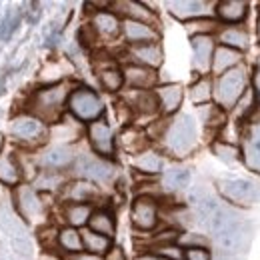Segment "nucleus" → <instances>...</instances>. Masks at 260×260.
<instances>
[{"instance_id":"nucleus-1","label":"nucleus","mask_w":260,"mask_h":260,"mask_svg":"<svg viewBox=\"0 0 260 260\" xmlns=\"http://www.w3.org/2000/svg\"><path fill=\"white\" fill-rule=\"evenodd\" d=\"M206 228L214 234V242L222 252H244L252 240V226L232 208L218 206L206 220Z\"/></svg>"},{"instance_id":"nucleus-2","label":"nucleus","mask_w":260,"mask_h":260,"mask_svg":"<svg viewBox=\"0 0 260 260\" xmlns=\"http://www.w3.org/2000/svg\"><path fill=\"white\" fill-rule=\"evenodd\" d=\"M0 230L6 234L10 246L16 254L26 256V258L32 256V242H30L28 230L8 204H0Z\"/></svg>"},{"instance_id":"nucleus-3","label":"nucleus","mask_w":260,"mask_h":260,"mask_svg":"<svg viewBox=\"0 0 260 260\" xmlns=\"http://www.w3.org/2000/svg\"><path fill=\"white\" fill-rule=\"evenodd\" d=\"M196 144V122L192 116L182 114L178 116L166 132V146L170 152L184 156L188 154Z\"/></svg>"},{"instance_id":"nucleus-4","label":"nucleus","mask_w":260,"mask_h":260,"mask_svg":"<svg viewBox=\"0 0 260 260\" xmlns=\"http://www.w3.org/2000/svg\"><path fill=\"white\" fill-rule=\"evenodd\" d=\"M244 90H246V72L242 68H232L218 78L214 96L222 108H232L236 102H240Z\"/></svg>"},{"instance_id":"nucleus-5","label":"nucleus","mask_w":260,"mask_h":260,"mask_svg":"<svg viewBox=\"0 0 260 260\" xmlns=\"http://www.w3.org/2000/svg\"><path fill=\"white\" fill-rule=\"evenodd\" d=\"M218 190L228 202L256 204L260 202V184L248 178H224L218 180Z\"/></svg>"},{"instance_id":"nucleus-6","label":"nucleus","mask_w":260,"mask_h":260,"mask_svg":"<svg viewBox=\"0 0 260 260\" xmlns=\"http://www.w3.org/2000/svg\"><path fill=\"white\" fill-rule=\"evenodd\" d=\"M68 108L70 112L86 122H94L104 112V104L94 90L90 88H78L68 96Z\"/></svg>"},{"instance_id":"nucleus-7","label":"nucleus","mask_w":260,"mask_h":260,"mask_svg":"<svg viewBox=\"0 0 260 260\" xmlns=\"http://www.w3.org/2000/svg\"><path fill=\"white\" fill-rule=\"evenodd\" d=\"M66 96H68L66 84H52L48 88H42L34 94L32 110L40 118H46V120L54 118V116H58Z\"/></svg>"},{"instance_id":"nucleus-8","label":"nucleus","mask_w":260,"mask_h":260,"mask_svg":"<svg viewBox=\"0 0 260 260\" xmlns=\"http://www.w3.org/2000/svg\"><path fill=\"white\" fill-rule=\"evenodd\" d=\"M132 222L140 230H152L158 222V208L156 202L150 196H140L136 198L132 206Z\"/></svg>"},{"instance_id":"nucleus-9","label":"nucleus","mask_w":260,"mask_h":260,"mask_svg":"<svg viewBox=\"0 0 260 260\" xmlns=\"http://www.w3.org/2000/svg\"><path fill=\"white\" fill-rule=\"evenodd\" d=\"M88 138H90V144L94 146L98 154H102V156L114 154V134H112V128L106 124V120L98 118L94 122H90Z\"/></svg>"},{"instance_id":"nucleus-10","label":"nucleus","mask_w":260,"mask_h":260,"mask_svg":"<svg viewBox=\"0 0 260 260\" xmlns=\"http://www.w3.org/2000/svg\"><path fill=\"white\" fill-rule=\"evenodd\" d=\"M76 174L82 176V178H88V180L104 182V180H108V178L114 174V168H112V164L104 162V160H100V158L82 156V158H78V162H76Z\"/></svg>"},{"instance_id":"nucleus-11","label":"nucleus","mask_w":260,"mask_h":260,"mask_svg":"<svg viewBox=\"0 0 260 260\" xmlns=\"http://www.w3.org/2000/svg\"><path fill=\"white\" fill-rule=\"evenodd\" d=\"M10 134L16 140H32L38 138L40 134H44V124L40 118L36 116H16L10 124Z\"/></svg>"},{"instance_id":"nucleus-12","label":"nucleus","mask_w":260,"mask_h":260,"mask_svg":"<svg viewBox=\"0 0 260 260\" xmlns=\"http://www.w3.org/2000/svg\"><path fill=\"white\" fill-rule=\"evenodd\" d=\"M16 202H18V208H20L22 216L28 218V220H34V218H38L42 214V202H40V198L26 184L16 188Z\"/></svg>"},{"instance_id":"nucleus-13","label":"nucleus","mask_w":260,"mask_h":260,"mask_svg":"<svg viewBox=\"0 0 260 260\" xmlns=\"http://www.w3.org/2000/svg\"><path fill=\"white\" fill-rule=\"evenodd\" d=\"M192 48H194V68L200 72H206L212 62L214 44L212 38L206 34H194L192 36Z\"/></svg>"},{"instance_id":"nucleus-14","label":"nucleus","mask_w":260,"mask_h":260,"mask_svg":"<svg viewBox=\"0 0 260 260\" xmlns=\"http://www.w3.org/2000/svg\"><path fill=\"white\" fill-rule=\"evenodd\" d=\"M166 8L172 16L180 18V20H188V18H198L204 16L208 10L206 2H198V0H176V2H166Z\"/></svg>"},{"instance_id":"nucleus-15","label":"nucleus","mask_w":260,"mask_h":260,"mask_svg":"<svg viewBox=\"0 0 260 260\" xmlns=\"http://www.w3.org/2000/svg\"><path fill=\"white\" fill-rule=\"evenodd\" d=\"M122 28H124L126 40L132 42V44H138V46H140V44H152V42L156 40L154 28L148 26V24L134 22V20H126V22L122 24Z\"/></svg>"},{"instance_id":"nucleus-16","label":"nucleus","mask_w":260,"mask_h":260,"mask_svg":"<svg viewBox=\"0 0 260 260\" xmlns=\"http://www.w3.org/2000/svg\"><path fill=\"white\" fill-rule=\"evenodd\" d=\"M124 78L130 86H136V88H150L156 84V74L152 68H146V66L140 64H130L124 70Z\"/></svg>"},{"instance_id":"nucleus-17","label":"nucleus","mask_w":260,"mask_h":260,"mask_svg":"<svg viewBox=\"0 0 260 260\" xmlns=\"http://www.w3.org/2000/svg\"><path fill=\"white\" fill-rule=\"evenodd\" d=\"M238 62H240V52L226 46H218L212 54V70L216 74H224L228 70H232V66H236Z\"/></svg>"},{"instance_id":"nucleus-18","label":"nucleus","mask_w":260,"mask_h":260,"mask_svg":"<svg viewBox=\"0 0 260 260\" xmlns=\"http://www.w3.org/2000/svg\"><path fill=\"white\" fill-rule=\"evenodd\" d=\"M182 86L180 84H166L156 88V98L160 100V106L164 108V112H174L178 110L180 102H182Z\"/></svg>"},{"instance_id":"nucleus-19","label":"nucleus","mask_w":260,"mask_h":260,"mask_svg":"<svg viewBox=\"0 0 260 260\" xmlns=\"http://www.w3.org/2000/svg\"><path fill=\"white\" fill-rule=\"evenodd\" d=\"M216 12L226 22H240L248 12V4L242 0H224L216 6Z\"/></svg>"},{"instance_id":"nucleus-20","label":"nucleus","mask_w":260,"mask_h":260,"mask_svg":"<svg viewBox=\"0 0 260 260\" xmlns=\"http://www.w3.org/2000/svg\"><path fill=\"white\" fill-rule=\"evenodd\" d=\"M72 160H74V152L66 146H54L40 156V164L48 168H62V166H68Z\"/></svg>"},{"instance_id":"nucleus-21","label":"nucleus","mask_w":260,"mask_h":260,"mask_svg":"<svg viewBox=\"0 0 260 260\" xmlns=\"http://www.w3.org/2000/svg\"><path fill=\"white\" fill-rule=\"evenodd\" d=\"M132 54L136 56V60H140V66H146V68H154V66H160L162 62V50L158 44H140L132 50Z\"/></svg>"},{"instance_id":"nucleus-22","label":"nucleus","mask_w":260,"mask_h":260,"mask_svg":"<svg viewBox=\"0 0 260 260\" xmlns=\"http://www.w3.org/2000/svg\"><path fill=\"white\" fill-rule=\"evenodd\" d=\"M118 8H122V12L128 16V20H134V22H142V24H152L156 20V16L140 2H120L116 4Z\"/></svg>"},{"instance_id":"nucleus-23","label":"nucleus","mask_w":260,"mask_h":260,"mask_svg":"<svg viewBox=\"0 0 260 260\" xmlns=\"http://www.w3.org/2000/svg\"><path fill=\"white\" fill-rule=\"evenodd\" d=\"M88 224H90V230H92V232L102 234V236H106V238H112L114 228H116L114 226L112 214L106 212V210H96V212H92L90 218H88Z\"/></svg>"},{"instance_id":"nucleus-24","label":"nucleus","mask_w":260,"mask_h":260,"mask_svg":"<svg viewBox=\"0 0 260 260\" xmlns=\"http://www.w3.org/2000/svg\"><path fill=\"white\" fill-rule=\"evenodd\" d=\"M80 236H82L84 248H86L90 254H94V256L106 254V252L110 250V238H106V236H102V234H96V232H92V230H86V232H82Z\"/></svg>"},{"instance_id":"nucleus-25","label":"nucleus","mask_w":260,"mask_h":260,"mask_svg":"<svg viewBox=\"0 0 260 260\" xmlns=\"http://www.w3.org/2000/svg\"><path fill=\"white\" fill-rule=\"evenodd\" d=\"M190 182V170L188 168H170L166 174H164V186L168 190H182L186 188Z\"/></svg>"},{"instance_id":"nucleus-26","label":"nucleus","mask_w":260,"mask_h":260,"mask_svg":"<svg viewBox=\"0 0 260 260\" xmlns=\"http://www.w3.org/2000/svg\"><path fill=\"white\" fill-rule=\"evenodd\" d=\"M220 40H222V46L232 48V50H244L248 46V34L244 32L242 28H226L220 34Z\"/></svg>"},{"instance_id":"nucleus-27","label":"nucleus","mask_w":260,"mask_h":260,"mask_svg":"<svg viewBox=\"0 0 260 260\" xmlns=\"http://www.w3.org/2000/svg\"><path fill=\"white\" fill-rule=\"evenodd\" d=\"M92 28L98 30L100 34H104V36H114V34H118V30H120V22L110 12H98L96 16H94Z\"/></svg>"},{"instance_id":"nucleus-28","label":"nucleus","mask_w":260,"mask_h":260,"mask_svg":"<svg viewBox=\"0 0 260 260\" xmlns=\"http://www.w3.org/2000/svg\"><path fill=\"white\" fill-rule=\"evenodd\" d=\"M58 244H60L64 250L72 252V254L82 252V248H84L82 236H80V232L74 230V228H62V230L58 232Z\"/></svg>"},{"instance_id":"nucleus-29","label":"nucleus","mask_w":260,"mask_h":260,"mask_svg":"<svg viewBox=\"0 0 260 260\" xmlns=\"http://www.w3.org/2000/svg\"><path fill=\"white\" fill-rule=\"evenodd\" d=\"M0 180L8 186L18 184L20 180V170L14 162L12 156H0Z\"/></svg>"},{"instance_id":"nucleus-30","label":"nucleus","mask_w":260,"mask_h":260,"mask_svg":"<svg viewBox=\"0 0 260 260\" xmlns=\"http://www.w3.org/2000/svg\"><path fill=\"white\" fill-rule=\"evenodd\" d=\"M92 210L88 204H72L66 208V220L72 224V226H82L88 222Z\"/></svg>"},{"instance_id":"nucleus-31","label":"nucleus","mask_w":260,"mask_h":260,"mask_svg":"<svg viewBox=\"0 0 260 260\" xmlns=\"http://www.w3.org/2000/svg\"><path fill=\"white\" fill-rule=\"evenodd\" d=\"M134 166L142 172H148V174H156L162 170V158L154 152H144L140 154L136 160H134Z\"/></svg>"},{"instance_id":"nucleus-32","label":"nucleus","mask_w":260,"mask_h":260,"mask_svg":"<svg viewBox=\"0 0 260 260\" xmlns=\"http://www.w3.org/2000/svg\"><path fill=\"white\" fill-rule=\"evenodd\" d=\"M20 18H22V14L18 10H12L6 14V18L0 22V38L2 40H8L14 34V30L20 26Z\"/></svg>"},{"instance_id":"nucleus-33","label":"nucleus","mask_w":260,"mask_h":260,"mask_svg":"<svg viewBox=\"0 0 260 260\" xmlns=\"http://www.w3.org/2000/svg\"><path fill=\"white\" fill-rule=\"evenodd\" d=\"M122 82H124V76L118 70H104V72H100V84L108 92H116L122 86Z\"/></svg>"},{"instance_id":"nucleus-34","label":"nucleus","mask_w":260,"mask_h":260,"mask_svg":"<svg viewBox=\"0 0 260 260\" xmlns=\"http://www.w3.org/2000/svg\"><path fill=\"white\" fill-rule=\"evenodd\" d=\"M246 162L250 168L260 170V128H256V132L252 134L248 148H246Z\"/></svg>"},{"instance_id":"nucleus-35","label":"nucleus","mask_w":260,"mask_h":260,"mask_svg":"<svg viewBox=\"0 0 260 260\" xmlns=\"http://www.w3.org/2000/svg\"><path fill=\"white\" fill-rule=\"evenodd\" d=\"M134 106H136L140 112H144V114H152V112H156V108H158V100H156L154 94L142 90V92H138L136 98H134Z\"/></svg>"},{"instance_id":"nucleus-36","label":"nucleus","mask_w":260,"mask_h":260,"mask_svg":"<svg viewBox=\"0 0 260 260\" xmlns=\"http://www.w3.org/2000/svg\"><path fill=\"white\" fill-rule=\"evenodd\" d=\"M210 96H212V86H210V82H208L206 78L198 80L194 86L190 88V98H192V102H196V104L208 102Z\"/></svg>"},{"instance_id":"nucleus-37","label":"nucleus","mask_w":260,"mask_h":260,"mask_svg":"<svg viewBox=\"0 0 260 260\" xmlns=\"http://www.w3.org/2000/svg\"><path fill=\"white\" fill-rule=\"evenodd\" d=\"M214 152L218 158H222L224 162H234L238 156H240V150L232 144H226V142H216L214 144Z\"/></svg>"},{"instance_id":"nucleus-38","label":"nucleus","mask_w":260,"mask_h":260,"mask_svg":"<svg viewBox=\"0 0 260 260\" xmlns=\"http://www.w3.org/2000/svg\"><path fill=\"white\" fill-rule=\"evenodd\" d=\"M96 192L94 190V186L92 184H88V182H76V184H72L70 186V198L72 200H86L88 196H92Z\"/></svg>"},{"instance_id":"nucleus-39","label":"nucleus","mask_w":260,"mask_h":260,"mask_svg":"<svg viewBox=\"0 0 260 260\" xmlns=\"http://www.w3.org/2000/svg\"><path fill=\"white\" fill-rule=\"evenodd\" d=\"M156 256L166 260H184V252L174 244H160L156 246Z\"/></svg>"},{"instance_id":"nucleus-40","label":"nucleus","mask_w":260,"mask_h":260,"mask_svg":"<svg viewBox=\"0 0 260 260\" xmlns=\"http://www.w3.org/2000/svg\"><path fill=\"white\" fill-rule=\"evenodd\" d=\"M178 240H180V244L190 246V248H204V246L208 244L206 238H202L200 234H184V236H180Z\"/></svg>"},{"instance_id":"nucleus-41","label":"nucleus","mask_w":260,"mask_h":260,"mask_svg":"<svg viewBox=\"0 0 260 260\" xmlns=\"http://www.w3.org/2000/svg\"><path fill=\"white\" fill-rule=\"evenodd\" d=\"M186 260H210V252L206 248H188L186 254H184Z\"/></svg>"},{"instance_id":"nucleus-42","label":"nucleus","mask_w":260,"mask_h":260,"mask_svg":"<svg viewBox=\"0 0 260 260\" xmlns=\"http://www.w3.org/2000/svg\"><path fill=\"white\" fill-rule=\"evenodd\" d=\"M78 38H80V42L82 44H92L94 42V28L90 26V24H86V26H82V30H80V34H78Z\"/></svg>"},{"instance_id":"nucleus-43","label":"nucleus","mask_w":260,"mask_h":260,"mask_svg":"<svg viewBox=\"0 0 260 260\" xmlns=\"http://www.w3.org/2000/svg\"><path fill=\"white\" fill-rule=\"evenodd\" d=\"M214 26H216V22H212V20H202V22H192V24H188L190 30H194V28H198V30H212Z\"/></svg>"},{"instance_id":"nucleus-44","label":"nucleus","mask_w":260,"mask_h":260,"mask_svg":"<svg viewBox=\"0 0 260 260\" xmlns=\"http://www.w3.org/2000/svg\"><path fill=\"white\" fill-rule=\"evenodd\" d=\"M68 260H102L100 256H94V254H90V252H76V254H72Z\"/></svg>"},{"instance_id":"nucleus-45","label":"nucleus","mask_w":260,"mask_h":260,"mask_svg":"<svg viewBox=\"0 0 260 260\" xmlns=\"http://www.w3.org/2000/svg\"><path fill=\"white\" fill-rule=\"evenodd\" d=\"M136 260H166V258H160V256H156V254H144V256H140V258Z\"/></svg>"},{"instance_id":"nucleus-46","label":"nucleus","mask_w":260,"mask_h":260,"mask_svg":"<svg viewBox=\"0 0 260 260\" xmlns=\"http://www.w3.org/2000/svg\"><path fill=\"white\" fill-rule=\"evenodd\" d=\"M256 90L260 94V64H258V72H256Z\"/></svg>"},{"instance_id":"nucleus-47","label":"nucleus","mask_w":260,"mask_h":260,"mask_svg":"<svg viewBox=\"0 0 260 260\" xmlns=\"http://www.w3.org/2000/svg\"><path fill=\"white\" fill-rule=\"evenodd\" d=\"M218 260H242V258H238V256H222V258Z\"/></svg>"},{"instance_id":"nucleus-48","label":"nucleus","mask_w":260,"mask_h":260,"mask_svg":"<svg viewBox=\"0 0 260 260\" xmlns=\"http://www.w3.org/2000/svg\"><path fill=\"white\" fill-rule=\"evenodd\" d=\"M2 90H4V80L0 78V94H2Z\"/></svg>"},{"instance_id":"nucleus-49","label":"nucleus","mask_w":260,"mask_h":260,"mask_svg":"<svg viewBox=\"0 0 260 260\" xmlns=\"http://www.w3.org/2000/svg\"><path fill=\"white\" fill-rule=\"evenodd\" d=\"M2 144H4V138H2V134H0V150H2Z\"/></svg>"},{"instance_id":"nucleus-50","label":"nucleus","mask_w":260,"mask_h":260,"mask_svg":"<svg viewBox=\"0 0 260 260\" xmlns=\"http://www.w3.org/2000/svg\"><path fill=\"white\" fill-rule=\"evenodd\" d=\"M258 38H260V18H258Z\"/></svg>"}]
</instances>
